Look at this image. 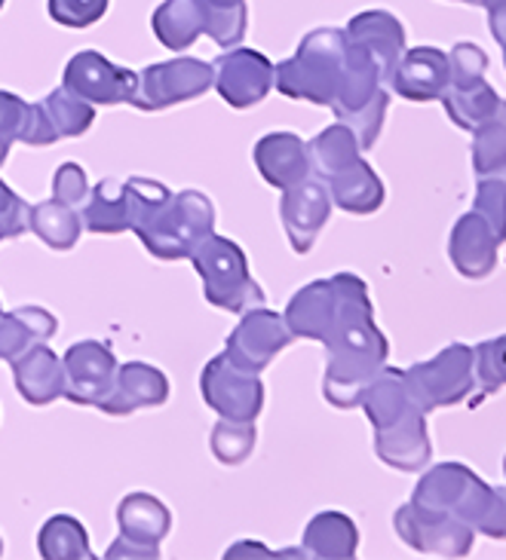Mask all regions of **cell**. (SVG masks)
<instances>
[{"instance_id": "obj_1", "label": "cell", "mask_w": 506, "mask_h": 560, "mask_svg": "<svg viewBox=\"0 0 506 560\" xmlns=\"http://www.w3.org/2000/svg\"><path fill=\"white\" fill-rule=\"evenodd\" d=\"M286 325L295 337L329 347L325 398L335 408H356L387 359V340L375 328L366 282L350 273L310 282L286 306Z\"/></svg>"}, {"instance_id": "obj_2", "label": "cell", "mask_w": 506, "mask_h": 560, "mask_svg": "<svg viewBox=\"0 0 506 560\" xmlns=\"http://www.w3.org/2000/svg\"><path fill=\"white\" fill-rule=\"evenodd\" d=\"M359 405L375 423V432H378L375 447L387 466L402 471L427 466L429 439L424 408L414 401L412 389L405 383V371L381 368L363 389Z\"/></svg>"}, {"instance_id": "obj_3", "label": "cell", "mask_w": 506, "mask_h": 560, "mask_svg": "<svg viewBox=\"0 0 506 560\" xmlns=\"http://www.w3.org/2000/svg\"><path fill=\"white\" fill-rule=\"evenodd\" d=\"M347 31L317 28L304 34L298 52L276 65L274 86L289 98L335 107L347 86Z\"/></svg>"}, {"instance_id": "obj_4", "label": "cell", "mask_w": 506, "mask_h": 560, "mask_svg": "<svg viewBox=\"0 0 506 560\" xmlns=\"http://www.w3.org/2000/svg\"><path fill=\"white\" fill-rule=\"evenodd\" d=\"M414 502L448 512L485 536L506 539V490H491L463 466H455V463L436 466L417 485Z\"/></svg>"}, {"instance_id": "obj_5", "label": "cell", "mask_w": 506, "mask_h": 560, "mask_svg": "<svg viewBox=\"0 0 506 560\" xmlns=\"http://www.w3.org/2000/svg\"><path fill=\"white\" fill-rule=\"evenodd\" d=\"M194 270L203 279L206 301L228 310V313H249L255 306H264V291L255 285V279L249 273L243 248L230 243L225 236H206L191 255Z\"/></svg>"}, {"instance_id": "obj_6", "label": "cell", "mask_w": 506, "mask_h": 560, "mask_svg": "<svg viewBox=\"0 0 506 560\" xmlns=\"http://www.w3.org/2000/svg\"><path fill=\"white\" fill-rule=\"evenodd\" d=\"M215 233L212 199L199 190H182L169 199L148 228L138 233L141 245L160 260H182L194 255L206 236Z\"/></svg>"}, {"instance_id": "obj_7", "label": "cell", "mask_w": 506, "mask_h": 560, "mask_svg": "<svg viewBox=\"0 0 506 560\" xmlns=\"http://www.w3.org/2000/svg\"><path fill=\"white\" fill-rule=\"evenodd\" d=\"M215 65L199 59H172L148 65L138 71L136 95L129 105L138 110H163V107L194 102L212 90Z\"/></svg>"}, {"instance_id": "obj_8", "label": "cell", "mask_w": 506, "mask_h": 560, "mask_svg": "<svg viewBox=\"0 0 506 560\" xmlns=\"http://www.w3.org/2000/svg\"><path fill=\"white\" fill-rule=\"evenodd\" d=\"M473 349L455 343V347L442 349L433 362L414 364L412 371L405 374V383L412 389L414 401L427 410L448 408L463 401L470 389H473Z\"/></svg>"}, {"instance_id": "obj_9", "label": "cell", "mask_w": 506, "mask_h": 560, "mask_svg": "<svg viewBox=\"0 0 506 560\" xmlns=\"http://www.w3.org/2000/svg\"><path fill=\"white\" fill-rule=\"evenodd\" d=\"M199 393L206 398V405L225 420L255 423V417L264 408V386L258 374L233 364L225 352L203 368Z\"/></svg>"}, {"instance_id": "obj_10", "label": "cell", "mask_w": 506, "mask_h": 560, "mask_svg": "<svg viewBox=\"0 0 506 560\" xmlns=\"http://www.w3.org/2000/svg\"><path fill=\"white\" fill-rule=\"evenodd\" d=\"M396 530L402 542H409L421 555L463 558L473 546V530L463 521L414 500L396 512Z\"/></svg>"}, {"instance_id": "obj_11", "label": "cell", "mask_w": 506, "mask_h": 560, "mask_svg": "<svg viewBox=\"0 0 506 560\" xmlns=\"http://www.w3.org/2000/svg\"><path fill=\"white\" fill-rule=\"evenodd\" d=\"M92 120H95V105L61 86L41 98L37 105H28L19 141L31 148H44V144H56L61 138H80L90 129Z\"/></svg>"}, {"instance_id": "obj_12", "label": "cell", "mask_w": 506, "mask_h": 560, "mask_svg": "<svg viewBox=\"0 0 506 560\" xmlns=\"http://www.w3.org/2000/svg\"><path fill=\"white\" fill-rule=\"evenodd\" d=\"M61 86L87 98L90 105H129L136 95L138 74L114 65L95 49H83L65 65Z\"/></svg>"}, {"instance_id": "obj_13", "label": "cell", "mask_w": 506, "mask_h": 560, "mask_svg": "<svg viewBox=\"0 0 506 560\" xmlns=\"http://www.w3.org/2000/svg\"><path fill=\"white\" fill-rule=\"evenodd\" d=\"M291 337L295 334L289 331L286 316H279L274 310H264V306H255V310L243 313L240 325L228 337L225 355L233 364L245 368V371L261 374L283 349L289 347Z\"/></svg>"}, {"instance_id": "obj_14", "label": "cell", "mask_w": 506, "mask_h": 560, "mask_svg": "<svg viewBox=\"0 0 506 560\" xmlns=\"http://www.w3.org/2000/svg\"><path fill=\"white\" fill-rule=\"evenodd\" d=\"M61 364H65V398L87 408H99L105 401L120 371L111 349L99 340L71 343L61 355Z\"/></svg>"}, {"instance_id": "obj_15", "label": "cell", "mask_w": 506, "mask_h": 560, "mask_svg": "<svg viewBox=\"0 0 506 560\" xmlns=\"http://www.w3.org/2000/svg\"><path fill=\"white\" fill-rule=\"evenodd\" d=\"M276 68L258 49H230L215 61L212 90L237 110L258 105L274 90Z\"/></svg>"}, {"instance_id": "obj_16", "label": "cell", "mask_w": 506, "mask_h": 560, "mask_svg": "<svg viewBox=\"0 0 506 560\" xmlns=\"http://www.w3.org/2000/svg\"><path fill=\"white\" fill-rule=\"evenodd\" d=\"M332 214V194L313 178H304L301 184H295L289 190H283V202H279V218H283V228L289 236L291 248L298 255H307L320 230L325 228Z\"/></svg>"}, {"instance_id": "obj_17", "label": "cell", "mask_w": 506, "mask_h": 560, "mask_svg": "<svg viewBox=\"0 0 506 560\" xmlns=\"http://www.w3.org/2000/svg\"><path fill=\"white\" fill-rule=\"evenodd\" d=\"M448 80H451V65L442 49L414 46L409 52H402L396 71L390 77V86L409 102H433V98H442Z\"/></svg>"}, {"instance_id": "obj_18", "label": "cell", "mask_w": 506, "mask_h": 560, "mask_svg": "<svg viewBox=\"0 0 506 560\" xmlns=\"http://www.w3.org/2000/svg\"><path fill=\"white\" fill-rule=\"evenodd\" d=\"M166 398L169 380L160 368L145 362H126L120 364L117 383L105 401L99 405V410H105L111 417H129L136 410L160 408V405H166Z\"/></svg>"}, {"instance_id": "obj_19", "label": "cell", "mask_w": 506, "mask_h": 560, "mask_svg": "<svg viewBox=\"0 0 506 560\" xmlns=\"http://www.w3.org/2000/svg\"><path fill=\"white\" fill-rule=\"evenodd\" d=\"M255 166L271 187L289 190L310 178V144L295 132H271L255 144Z\"/></svg>"}, {"instance_id": "obj_20", "label": "cell", "mask_w": 506, "mask_h": 560, "mask_svg": "<svg viewBox=\"0 0 506 560\" xmlns=\"http://www.w3.org/2000/svg\"><path fill=\"white\" fill-rule=\"evenodd\" d=\"M13 380L15 393L34 408H44L65 398V364L46 343H34L28 352L15 359Z\"/></svg>"}, {"instance_id": "obj_21", "label": "cell", "mask_w": 506, "mask_h": 560, "mask_svg": "<svg viewBox=\"0 0 506 560\" xmlns=\"http://www.w3.org/2000/svg\"><path fill=\"white\" fill-rule=\"evenodd\" d=\"M347 37L353 44L366 46L381 68L383 83L390 86V77L396 71L399 59L405 52V28L396 15L387 10H368V13L353 15L347 25Z\"/></svg>"}, {"instance_id": "obj_22", "label": "cell", "mask_w": 506, "mask_h": 560, "mask_svg": "<svg viewBox=\"0 0 506 560\" xmlns=\"http://www.w3.org/2000/svg\"><path fill=\"white\" fill-rule=\"evenodd\" d=\"M497 245H501V240L494 236L488 221L479 212H470L463 214L458 224H455V230H451L448 255H451V264H455V270L460 276L482 279L497 264Z\"/></svg>"}, {"instance_id": "obj_23", "label": "cell", "mask_w": 506, "mask_h": 560, "mask_svg": "<svg viewBox=\"0 0 506 560\" xmlns=\"http://www.w3.org/2000/svg\"><path fill=\"white\" fill-rule=\"evenodd\" d=\"M59 331V322L44 306H19L13 313H0V359L13 364L34 343H46Z\"/></svg>"}, {"instance_id": "obj_24", "label": "cell", "mask_w": 506, "mask_h": 560, "mask_svg": "<svg viewBox=\"0 0 506 560\" xmlns=\"http://www.w3.org/2000/svg\"><path fill=\"white\" fill-rule=\"evenodd\" d=\"M117 524H120V536L126 539H136L145 546H160L172 530V515L151 493H129L117 505Z\"/></svg>"}, {"instance_id": "obj_25", "label": "cell", "mask_w": 506, "mask_h": 560, "mask_svg": "<svg viewBox=\"0 0 506 560\" xmlns=\"http://www.w3.org/2000/svg\"><path fill=\"white\" fill-rule=\"evenodd\" d=\"M448 110V117L458 122L460 129H470L488 120L491 114L497 110L501 98L497 92L491 90L485 83V77H475V80H448V90L439 98Z\"/></svg>"}, {"instance_id": "obj_26", "label": "cell", "mask_w": 506, "mask_h": 560, "mask_svg": "<svg viewBox=\"0 0 506 560\" xmlns=\"http://www.w3.org/2000/svg\"><path fill=\"white\" fill-rule=\"evenodd\" d=\"M151 28L166 49H187L206 34V15L197 0H163L153 10Z\"/></svg>"}, {"instance_id": "obj_27", "label": "cell", "mask_w": 506, "mask_h": 560, "mask_svg": "<svg viewBox=\"0 0 506 560\" xmlns=\"http://www.w3.org/2000/svg\"><path fill=\"white\" fill-rule=\"evenodd\" d=\"M83 218V230L90 233H102V236H114L129 230V206H126V187L117 178H105L90 190L87 206L80 209Z\"/></svg>"}, {"instance_id": "obj_28", "label": "cell", "mask_w": 506, "mask_h": 560, "mask_svg": "<svg viewBox=\"0 0 506 560\" xmlns=\"http://www.w3.org/2000/svg\"><path fill=\"white\" fill-rule=\"evenodd\" d=\"M28 230L49 248L68 252V248H74L83 233V218L77 214V209L65 206L59 199H44V202L31 206Z\"/></svg>"}, {"instance_id": "obj_29", "label": "cell", "mask_w": 506, "mask_h": 560, "mask_svg": "<svg viewBox=\"0 0 506 560\" xmlns=\"http://www.w3.org/2000/svg\"><path fill=\"white\" fill-rule=\"evenodd\" d=\"M332 199L337 209L350 214H371L381 209L383 202V184L371 172L366 160H356L350 168H344L341 175L332 178Z\"/></svg>"}, {"instance_id": "obj_30", "label": "cell", "mask_w": 506, "mask_h": 560, "mask_svg": "<svg viewBox=\"0 0 506 560\" xmlns=\"http://www.w3.org/2000/svg\"><path fill=\"white\" fill-rule=\"evenodd\" d=\"M359 546V533L347 515L325 512L307 524L304 551L310 558H353Z\"/></svg>"}, {"instance_id": "obj_31", "label": "cell", "mask_w": 506, "mask_h": 560, "mask_svg": "<svg viewBox=\"0 0 506 560\" xmlns=\"http://www.w3.org/2000/svg\"><path fill=\"white\" fill-rule=\"evenodd\" d=\"M359 141L350 132V126H344V122H335V126H329L322 136H317L310 141V166L320 172L322 178H335L341 175L344 168H350L356 160H363L359 156Z\"/></svg>"}, {"instance_id": "obj_32", "label": "cell", "mask_w": 506, "mask_h": 560, "mask_svg": "<svg viewBox=\"0 0 506 560\" xmlns=\"http://www.w3.org/2000/svg\"><path fill=\"white\" fill-rule=\"evenodd\" d=\"M37 551L46 560H90V536L83 524L71 515H53L41 527Z\"/></svg>"}, {"instance_id": "obj_33", "label": "cell", "mask_w": 506, "mask_h": 560, "mask_svg": "<svg viewBox=\"0 0 506 560\" xmlns=\"http://www.w3.org/2000/svg\"><path fill=\"white\" fill-rule=\"evenodd\" d=\"M206 15V34L218 46H237L245 37V0H197Z\"/></svg>"}, {"instance_id": "obj_34", "label": "cell", "mask_w": 506, "mask_h": 560, "mask_svg": "<svg viewBox=\"0 0 506 560\" xmlns=\"http://www.w3.org/2000/svg\"><path fill=\"white\" fill-rule=\"evenodd\" d=\"M123 187H126V206H129V230L138 236L172 199V190L153 178H129L123 182Z\"/></svg>"}, {"instance_id": "obj_35", "label": "cell", "mask_w": 506, "mask_h": 560, "mask_svg": "<svg viewBox=\"0 0 506 560\" xmlns=\"http://www.w3.org/2000/svg\"><path fill=\"white\" fill-rule=\"evenodd\" d=\"M473 166L479 175L506 163V102L497 105L488 120L473 129Z\"/></svg>"}, {"instance_id": "obj_36", "label": "cell", "mask_w": 506, "mask_h": 560, "mask_svg": "<svg viewBox=\"0 0 506 560\" xmlns=\"http://www.w3.org/2000/svg\"><path fill=\"white\" fill-rule=\"evenodd\" d=\"M212 454L225 466H240L255 451V423L245 420H218L212 429Z\"/></svg>"}, {"instance_id": "obj_37", "label": "cell", "mask_w": 506, "mask_h": 560, "mask_svg": "<svg viewBox=\"0 0 506 560\" xmlns=\"http://www.w3.org/2000/svg\"><path fill=\"white\" fill-rule=\"evenodd\" d=\"M475 212L482 214L494 230V236L506 243V163L479 175L475 187Z\"/></svg>"}, {"instance_id": "obj_38", "label": "cell", "mask_w": 506, "mask_h": 560, "mask_svg": "<svg viewBox=\"0 0 506 560\" xmlns=\"http://www.w3.org/2000/svg\"><path fill=\"white\" fill-rule=\"evenodd\" d=\"M49 19L65 28H90L107 13V0H46Z\"/></svg>"}, {"instance_id": "obj_39", "label": "cell", "mask_w": 506, "mask_h": 560, "mask_svg": "<svg viewBox=\"0 0 506 560\" xmlns=\"http://www.w3.org/2000/svg\"><path fill=\"white\" fill-rule=\"evenodd\" d=\"M473 368L485 393H494V389L506 386V337L488 340V343L475 349Z\"/></svg>"}, {"instance_id": "obj_40", "label": "cell", "mask_w": 506, "mask_h": 560, "mask_svg": "<svg viewBox=\"0 0 506 560\" xmlns=\"http://www.w3.org/2000/svg\"><path fill=\"white\" fill-rule=\"evenodd\" d=\"M28 105L15 95V92L0 90V166L7 163L13 141H19V132L25 126Z\"/></svg>"}, {"instance_id": "obj_41", "label": "cell", "mask_w": 506, "mask_h": 560, "mask_svg": "<svg viewBox=\"0 0 506 560\" xmlns=\"http://www.w3.org/2000/svg\"><path fill=\"white\" fill-rule=\"evenodd\" d=\"M53 199H59L71 209H83L87 199H90V182H87V172L77 166V163H65L56 168L53 175Z\"/></svg>"}, {"instance_id": "obj_42", "label": "cell", "mask_w": 506, "mask_h": 560, "mask_svg": "<svg viewBox=\"0 0 506 560\" xmlns=\"http://www.w3.org/2000/svg\"><path fill=\"white\" fill-rule=\"evenodd\" d=\"M28 212L31 206H25V199L15 194L10 184L0 178V233L7 240H15L28 230Z\"/></svg>"}, {"instance_id": "obj_43", "label": "cell", "mask_w": 506, "mask_h": 560, "mask_svg": "<svg viewBox=\"0 0 506 560\" xmlns=\"http://www.w3.org/2000/svg\"><path fill=\"white\" fill-rule=\"evenodd\" d=\"M448 65H451V80H475L485 77L488 56L475 44H458L448 52Z\"/></svg>"}, {"instance_id": "obj_44", "label": "cell", "mask_w": 506, "mask_h": 560, "mask_svg": "<svg viewBox=\"0 0 506 560\" xmlns=\"http://www.w3.org/2000/svg\"><path fill=\"white\" fill-rule=\"evenodd\" d=\"M107 560H157L160 558V546H145V542H136V539H114L111 548L105 551Z\"/></svg>"}, {"instance_id": "obj_45", "label": "cell", "mask_w": 506, "mask_h": 560, "mask_svg": "<svg viewBox=\"0 0 506 560\" xmlns=\"http://www.w3.org/2000/svg\"><path fill=\"white\" fill-rule=\"evenodd\" d=\"M485 10H488L491 34H494V40L501 44V49H504V59H506V0H491Z\"/></svg>"}, {"instance_id": "obj_46", "label": "cell", "mask_w": 506, "mask_h": 560, "mask_svg": "<svg viewBox=\"0 0 506 560\" xmlns=\"http://www.w3.org/2000/svg\"><path fill=\"white\" fill-rule=\"evenodd\" d=\"M460 3H473V7H488L491 0H460Z\"/></svg>"}, {"instance_id": "obj_47", "label": "cell", "mask_w": 506, "mask_h": 560, "mask_svg": "<svg viewBox=\"0 0 506 560\" xmlns=\"http://www.w3.org/2000/svg\"><path fill=\"white\" fill-rule=\"evenodd\" d=\"M0 558H3V539H0Z\"/></svg>"}, {"instance_id": "obj_48", "label": "cell", "mask_w": 506, "mask_h": 560, "mask_svg": "<svg viewBox=\"0 0 506 560\" xmlns=\"http://www.w3.org/2000/svg\"><path fill=\"white\" fill-rule=\"evenodd\" d=\"M3 3H7V0H0V10H3Z\"/></svg>"}, {"instance_id": "obj_49", "label": "cell", "mask_w": 506, "mask_h": 560, "mask_svg": "<svg viewBox=\"0 0 506 560\" xmlns=\"http://www.w3.org/2000/svg\"><path fill=\"white\" fill-rule=\"evenodd\" d=\"M0 240H7V236H3V233H0Z\"/></svg>"}, {"instance_id": "obj_50", "label": "cell", "mask_w": 506, "mask_h": 560, "mask_svg": "<svg viewBox=\"0 0 506 560\" xmlns=\"http://www.w3.org/2000/svg\"><path fill=\"white\" fill-rule=\"evenodd\" d=\"M504 469H506V459H504Z\"/></svg>"}]
</instances>
